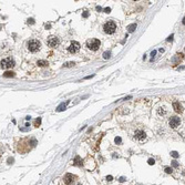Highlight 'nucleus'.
Wrapping results in <instances>:
<instances>
[{
	"instance_id": "nucleus-1",
	"label": "nucleus",
	"mask_w": 185,
	"mask_h": 185,
	"mask_svg": "<svg viewBox=\"0 0 185 185\" xmlns=\"http://www.w3.org/2000/svg\"><path fill=\"white\" fill-rule=\"evenodd\" d=\"M116 29H118L116 23L114 21H112V20H109L103 25V31L105 32L106 35H113L116 31Z\"/></svg>"
},
{
	"instance_id": "nucleus-2",
	"label": "nucleus",
	"mask_w": 185,
	"mask_h": 185,
	"mask_svg": "<svg viewBox=\"0 0 185 185\" xmlns=\"http://www.w3.org/2000/svg\"><path fill=\"white\" fill-rule=\"evenodd\" d=\"M40 47H41V43L40 41L38 40H35V39H32V40H29L28 43H27V48L30 52L32 53H35V52H38L40 50Z\"/></svg>"
},
{
	"instance_id": "nucleus-3",
	"label": "nucleus",
	"mask_w": 185,
	"mask_h": 185,
	"mask_svg": "<svg viewBox=\"0 0 185 185\" xmlns=\"http://www.w3.org/2000/svg\"><path fill=\"white\" fill-rule=\"evenodd\" d=\"M100 45H101V42H100V40H98V39H89V40L86 41V47H88V49H90L91 51H96V50H99Z\"/></svg>"
},
{
	"instance_id": "nucleus-4",
	"label": "nucleus",
	"mask_w": 185,
	"mask_h": 185,
	"mask_svg": "<svg viewBox=\"0 0 185 185\" xmlns=\"http://www.w3.org/2000/svg\"><path fill=\"white\" fill-rule=\"evenodd\" d=\"M13 65H15V62H13V60L10 59V58H6V59L1 60V68H2V69H10V68H12Z\"/></svg>"
},
{
	"instance_id": "nucleus-5",
	"label": "nucleus",
	"mask_w": 185,
	"mask_h": 185,
	"mask_svg": "<svg viewBox=\"0 0 185 185\" xmlns=\"http://www.w3.org/2000/svg\"><path fill=\"white\" fill-rule=\"evenodd\" d=\"M134 139L137 141H140V142H142V141H144L146 139V133H145L143 130H136L135 133H134Z\"/></svg>"
},
{
	"instance_id": "nucleus-6",
	"label": "nucleus",
	"mask_w": 185,
	"mask_h": 185,
	"mask_svg": "<svg viewBox=\"0 0 185 185\" xmlns=\"http://www.w3.org/2000/svg\"><path fill=\"white\" fill-rule=\"evenodd\" d=\"M47 45L49 47H51V48H55L59 45V39L57 37H54V35H51V37H49L48 40H47Z\"/></svg>"
},
{
	"instance_id": "nucleus-7",
	"label": "nucleus",
	"mask_w": 185,
	"mask_h": 185,
	"mask_svg": "<svg viewBox=\"0 0 185 185\" xmlns=\"http://www.w3.org/2000/svg\"><path fill=\"white\" fill-rule=\"evenodd\" d=\"M80 43L77 41H72L70 43V45H69V48H68V50H69V52L70 53H75V52H78L80 50Z\"/></svg>"
},
{
	"instance_id": "nucleus-8",
	"label": "nucleus",
	"mask_w": 185,
	"mask_h": 185,
	"mask_svg": "<svg viewBox=\"0 0 185 185\" xmlns=\"http://www.w3.org/2000/svg\"><path fill=\"white\" fill-rule=\"evenodd\" d=\"M180 123H181V120H180L179 116H172V118L170 119V121H169L170 126L173 128V129L177 128V126L180 125Z\"/></svg>"
},
{
	"instance_id": "nucleus-9",
	"label": "nucleus",
	"mask_w": 185,
	"mask_h": 185,
	"mask_svg": "<svg viewBox=\"0 0 185 185\" xmlns=\"http://www.w3.org/2000/svg\"><path fill=\"white\" fill-rule=\"evenodd\" d=\"M64 183L68 185H70L71 183H73V181L75 180V176L72 175V174H70V173H68V174H65V176H64Z\"/></svg>"
},
{
	"instance_id": "nucleus-10",
	"label": "nucleus",
	"mask_w": 185,
	"mask_h": 185,
	"mask_svg": "<svg viewBox=\"0 0 185 185\" xmlns=\"http://www.w3.org/2000/svg\"><path fill=\"white\" fill-rule=\"evenodd\" d=\"M173 109H174L176 112H179V113H181V112L183 111L182 105H181L179 102H174V103H173Z\"/></svg>"
},
{
	"instance_id": "nucleus-11",
	"label": "nucleus",
	"mask_w": 185,
	"mask_h": 185,
	"mask_svg": "<svg viewBox=\"0 0 185 185\" xmlns=\"http://www.w3.org/2000/svg\"><path fill=\"white\" fill-rule=\"evenodd\" d=\"M135 29H136V23H132V25H130V26L128 27V31L129 32H133Z\"/></svg>"
},
{
	"instance_id": "nucleus-12",
	"label": "nucleus",
	"mask_w": 185,
	"mask_h": 185,
	"mask_svg": "<svg viewBox=\"0 0 185 185\" xmlns=\"http://www.w3.org/2000/svg\"><path fill=\"white\" fill-rule=\"evenodd\" d=\"M67 104H68V102H65V103H62V104H60V105L58 106V110L57 111H63L64 109H65V106H67Z\"/></svg>"
},
{
	"instance_id": "nucleus-13",
	"label": "nucleus",
	"mask_w": 185,
	"mask_h": 185,
	"mask_svg": "<svg viewBox=\"0 0 185 185\" xmlns=\"http://www.w3.org/2000/svg\"><path fill=\"white\" fill-rule=\"evenodd\" d=\"M3 77H6V78L15 77V73H13V72H10V71H7V72H5V73H3Z\"/></svg>"
},
{
	"instance_id": "nucleus-14",
	"label": "nucleus",
	"mask_w": 185,
	"mask_h": 185,
	"mask_svg": "<svg viewBox=\"0 0 185 185\" xmlns=\"http://www.w3.org/2000/svg\"><path fill=\"white\" fill-rule=\"evenodd\" d=\"M73 163H74V165H81V159H80V156H75Z\"/></svg>"
},
{
	"instance_id": "nucleus-15",
	"label": "nucleus",
	"mask_w": 185,
	"mask_h": 185,
	"mask_svg": "<svg viewBox=\"0 0 185 185\" xmlns=\"http://www.w3.org/2000/svg\"><path fill=\"white\" fill-rule=\"evenodd\" d=\"M47 64H48L47 61H43V60H39L38 61V65H40V67H45V65H47Z\"/></svg>"
},
{
	"instance_id": "nucleus-16",
	"label": "nucleus",
	"mask_w": 185,
	"mask_h": 185,
	"mask_svg": "<svg viewBox=\"0 0 185 185\" xmlns=\"http://www.w3.org/2000/svg\"><path fill=\"white\" fill-rule=\"evenodd\" d=\"M114 141H115V143H116V144H121V142H122V140H121V137H120V136H116Z\"/></svg>"
},
{
	"instance_id": "nucleus-17",
	"label": "nucleus",
	"mask_w": 185,
	"mask_h": 185,
	"mask_svg": "<svg viewBox=\"0 0 185 185\" xmlns=\"http://www.w3.org/2000/svg\"><path fill=\"white\" fill-rule=\"evenodd\" d=\"M147 163H149L150 165H154V163H155V160H154V159H149Z\"/></svg>"
},
{
	"instance_id": "nucleus-18",
	"label": "nucleus",
	"mask_w": 185,
	"mask_h": 185,
	"mask_svg": "<svg viewBox=\"0 0 185 185\" xmlns=\"http://www.w3.org/2000/svg\"><path fill=\"white\" fill-rule=\"evenodd\" d=\"M171 155H172L173 157H175V159H176V157H179V153H177V152H175V151H173L172 153H171Z\"/></svg>"
},
{
	"instance_id": "nucleus-19",
	"label": "nucleus",
	"mask_w": 185,
	"mask_h": 185,
	"mask_svg": "<svg viewBox=\"0 0 185 185\" xmlns=\"http://www.w3.org/2000/svg\"><path fill=\"white\" fill-rule=\"evenodd\" d=\"M103 58H104V59H109V58H110V52H104V53H103Z\"/></svg>"
},
{
	"instance_id": "nucleus-20",
	"label": "nucleus",
	"mask_w": 185,
	"mask_h": 185,
	"mask_svg": "<svg viewBox=\"0 0 185 185\" xmlns=\"http://www.w3.org/2000/svg\"><path fill=\"white\" fill-rule=\"evenodd\" d=\"M159 114L164 115V114H165V110H163L162 108H160V109H159Z\"/></svg>"
},
{
	"instance_id": "nucleus-21",
	"label": "nucleus",
	"mask_w": 185,
	"mask_h": 185,
	"mask_svg": "<svg viewBox=\"0 0 185 185\" xmlns=\"http://www.w3.org/2000/svg\"><path fill=\"white\" fill-rule=\"evenodd\" d=\"M165 172H166V173H169V174H170V173H172V172H173V170L171 169V167H165Z\"/></svg>"
},
{
	"instance_id": "nucleus-22",
	"label": "nucleus",
	"mask_w": 185,
	"mask_h": 185,
	"mask_svg": "<svg viewBox=\"0 0 185 185\" xmlns=\"http://www.w3.org/2000/svg\"><path fill=\"white\" fill-rule=\"evenodd\" d=\"M72 65H74V62H69L65 64V67H72Z\"/></svg>"
},
{
	"instance_id": "nucleus-23",
	"label": "nucleus",
	"mask_w": 185,
	"mask_h": 185,
	"mask_svg": "<svg viewBox=\"0 0 185 185\" xmlns=\"http://www.w3.org/2000/svg\"><path fill=\"white\" fill-rule=\"evenodd\" d=\"M172 165L174 166V167H177V166H179V164H177V162H176V161H173V163H172Z\"/></svg>"
},
{
	"instance_id": "nucleus-24",
	"label": "nucleus",
	"mask_w": 185,
	"mask_h": 185,
	"mask_svg": "<svg viewBox=\"0 0 185 185\" xmlns=\"http://www.w3.org/2000/svg\"><path fill=\"white\" fill-rule=\"evenodd\" d=\"M106 180H108L109 182H111L112 180H113V177H112V176H111V175H108V176H106Z\"/></svg>"
},
{
	"instance_id": "nucleus-25",
	"label": "nucleus",
	"mask_w": 185,
	"mask_h": 185,
	"mask_svg": "<svg viewBox=\"0 0 185 185\" xmlns=\"http://www.w3.org/2000/svg\"><path fill=\"white\" fill-rule=\"evenodd\" d=\"M40 123H41V120H40V119H38V120H37V121H35V125H37V126H38V125L40 124Z\"/></svg>"
},
{
	"instance_id": "nucleus-26",
	"label": "nucleus",
	"mask_w": 185,
	"mask_h": 185,
	"mask_svg": "<svg viewBox=\"0 0 185 185\" xmlns=\"http://www.w3.org/2000/svg\"><path fill=\"white\" fill-rule=\"evenodd\" d=\"M104 11H105L106 13H109L110 11H111V9H110V8H105V9H104Z\"/></svg>"
},
{
	"instance_id": "nucleus-27",
	"label": "nucleus",
	"mask_w": 185,
	"mask_h": 185,
	"mask_svg": "<svg viewBox=\"0 0 185 185\" xmlns=\"http://www.w3.org/2000/svg\"><path fill=\"white\" fill-rule=\"evenodd\" d=\"M8 163H9V164L13 163V159H9V160H8Z\"/></svg>"
},
{
	"instance_id": "nucleus-28",
	"label": "nucleus",
	"mask_w": 185,
	"mask_h": 185,
	"mask_svg": "<svg viewBox=\"0 0 185 185\" xmlns=\"http://www.w3.org/2000/svg\"><path fill=\"white\" fill-rule=\"evenodd\" d=\"M125 181V177H121V179H120V182H124Z\"/></svg>"
},
{
	"instance_id": "nucleus-29",
	"label": "nucleus",
	"mask_w": 185,
	"mask_h": 185,
	"mask_svg": "<svg viewBox=\"0 0 185 185\" xmlns=\"http://www.w3.org/2000/svg\"><path fill=\"white\" fill-rule=\"evenodd\" d=\"M172 38H173V35H170V37H169V39H167V41H170V40H172Z\"/></svg>"
},
{
	"instance_id": "nucleus-30",
	"label": "nucleus",
	"mask_w": 185,
	"mask_h": 185,
	"mask_svg": "<svg viewBox=\"0 0 185 185\" xmlns=\"http://www.w3.org/2000/svg\"><path fill=\"white\" fill-rule=\"evenodd\" d=\"M155 53H156V51H153V52H152V57H154V55H155Z\"/></svg>"
},
{
	"instance_id": "nucleus-31",
	"label": "nucleus",
	"mask_w": 185,
	"mask_h": 185,
	"mask_svg": "<svg viewBox=\"0 0 185 185\" xmlns=\"http://www.w3.org/2000/svg\"><path fill=\"white\" fill-rule=\"evenodd\" d=\"M182 23H183V25H184V26H185V17H184V19H183V21H182Z\"/></svg>"
},
{
	"instance_id": "nucleus-32",
	"label": "nucleus",
	"mask_w": 185,
	"mask_h": 185,
	"mask_svg": "<svg viewBox=\"0 0 185 185\" xmlns=\"http://www.w3.org/2000/svg\"><path fill=\"white\" fill-rule=\"evenodd\" d=\"M75 185H82V184H81V183H78V184H75Z\"/></svg>"
}]
</instances>
